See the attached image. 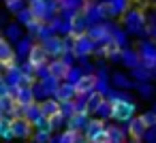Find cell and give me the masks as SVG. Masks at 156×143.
<instances>
[{
    "mask_svg": "<svg viewBox=\"0 0 156 143\" xmlns=\"http://www.w3.org/2000/svg\"><path fill=\"white\" fill-rule=\"evenodd\" d=\"M154 7H156V0H154Z\"/></svg>",
    "mask_w": 156,
    "mask_h": 143,
    "instance_id": "91938a15",
    "label": "cell"
},
{
    "mask_svg": "<svg viewBox=\"0 0 156 143\" xmlns=\"http://www.w3.org/2000/svg\"><path fill=\"white\" fill-rule=\"evenodd\" d=\"M135 111H137V107L133 100H122V103L113 105V120L118 124H128L135 117Z\"/></svg>",
    "mask_w": 156,
    "mask_h": 143,
    "instance_id": "5b68a950",
    "label": "cell"
},
{
    "mask_svg": "<svg viewBox=\"0 0 156 143\" xmlns=\"http://www.w3.org/2000/svg\"><path fill=\"white\" fill-rule=\"evenodd\" d=\"M5 5H7V9H9V13H20V11H24L26 9V0H5Z\"/></svg>",
    "mask_w": 156,
    "mask_h": 143,
    "instance_id": "f35d334b",
    "label": "cell"
},
{
    "mask_svg": "<svg viewBox=\"0 0 156 143\" xmlns=\"http://www.w3.org/2000/svg\"><path fill=\"white\" fill-rule=\"evenodd\" d=\"M90 0H60V7L62 9H71L75 13H81L86 7H88Z\"/></svg>",
    "mask_w": 156,
    "mask_h": 143,
    "instance_id": "f1b7e54d",
    "label": "cell"
},
{
    "mask_svg": "<svg viewBox=\"0 0 156 143\" xmlns=\"http://www.w3.org/2000/svg\"><path fill=\"white\" fill-rule=\"evenodd\" d=\"M83 13H86L90 26L103 24V22H107V17H109V9H107V5H105V2H94V0H90V2H88V7L83 9Z\"/></svg>",
    "mask_w": 156,
    "mask_h": 143,
    "instance_id": "277c9868",
    "label": "cell"
},
{
    "mask_svg": "<svg viewBox=\"0 0 156 143\" xmlns=\"http://www.w3.org/2000/svg\"><path fill=\"white\" fill-rule=\"evenodd\" d=\"M90 113H75L71 120H66V130H73V132H86L88 124H90Z\"/></svg>",
    "mask_w": 156,
    "mask_h": 143,
    "instance_id": "7c38bea8",
    "label": "cell"
},
{
    "mask_svg": "<svg viewBox=\"0 0 156 143\" xmlns=\"http://www.w3.org/2000/svg\"><path fill=\"white\" fill-rule=\"evenodd\" d=\"M5 37H7V41H13V43H20L24 37H22V26L15 22V24H9L7 26V32H5Z\"/></svg>",
    "mask_w": 156,
    "mask_h": 143,
    "instance_id": "f546056e",
    "label": "cell"
},
{
    "mask_svg": "<svg viewBox=\"0 0 156 143\" xmlns=\"http://www.w3.org/2000/svg\"><path fill=\"white\" fill-rule=\"evenodd\" d=\"M105 98H107L105 94H101V92H92V94L88 96V111H90V113H96V109L103 105Z\"/></svg>",
    "mask_w": 156,
    "mask_h": 143,
    "instance_id": "1f68e13d",
    "label": "cell"
},
{
    "mask_svg": "<svg viewBox=\"0 0 156 143\" xmlns=\"http://www.w3.org/2000/svg\"><path fill=\"white\" fill-rule=\"evenodd\" d=\"M122 64L126 66V68H137V66H141V56H139V49H133V47H126V49H122Z\"/></svg>",
    "mask_w": 156,
    "mask_h": 143,
    "instance_id": "5bb4252c",
    "label": "cell"
},
{
    "mask_svg": "<svg viewBox=\"0 0 156 143\" xmlns=\"http://www.w3.org/2000/svg\"><path fill=\"white\" fill-rule=\"evenodd\" d=\"M71 24H73V37H81V34H86V32L90 30V22H88V17H86L83 11L77 13Z\"/></svg>",
    "mask_w": 156,
    "mask_h": 143,
    "instance_id": "e0dca14e",
    "label": "cell"
},
{
    "mask_svg": "<svg viewBox=\"0 0 156 143\" xmlns=\"http://www.w3.org/2000/svg\"><path fill=\"white\" fill-rule=\"evenodd\" d=\"M145 26H147V15L141 9H128V13L124 15V30L128 34L141 37Z\"/></svg>",
    "mask_w": 156,
    "mask_h": 143,
    "instance_id": "7a4b0ae2",
    "label": "cell"
},
{
    "mask_svg": "<svg viewBox=\"0 0 156 143\" xmlns=\"http://www.w3.org/2000/svg\"><path fill=\"white\" fill-rule=\"evenodd\" d=\"M83 77H86V71H83V66L79 64V66H71V73H69L66 81H69V83H75V85H77V83H79V81H81Z\"/></svg>",
    "mask_w": 156,
    "mask_h": 143,
    "instance_id": "e575fe53",
    "label": "cell"
},
{
    "mask_svg": "<svg viewBox=\"0 0 156 143\" xmlns=\"http://www.w3.org/2000/svg\"><path fill=\"white\" fill-rule=\"evenodd\" d=\"M107 9H109V17L126 15L128 13V0H111V2H107Z\"/></svg>",
    "mask_w": 156,
    "mask_h": 143,
    "instance_id": "cb8c5ba5",
    "label": "cell"
},
{
    "mask_svg": "<svg viewBox=\"0 0 156 143\" xmlns=\"http://www.w3.org/2000/svg\"><path fill=\"white\" fill-rule=\"evenodd\" d=\"M34 130H47V132H54V128H51V120H49V117H41V120L34 124Z\"/></svg>",
    "mask_w": 156,
    "mask_h": 143,
    "instance_id": "f6af8a7d",
    "label": "cell"
},
{
    "mask_svg": "<svg viewBox=\"0 0 156 143\" xmlns=\"http://www.w3.org/2000/svg\"><path fill=\"white\" fill-rule=\"evenodd\" d=\"M77 96H79L77 85H75V83H69V81H62L54 98H56V100H60V103H66V100H75Z\"/></svg>",
    "mask_w": 156,
    "mask_h": 143,
    "instance_id": "8fae6325",
    "label": "cell"
},
{
    "mask_svg": "<svg viewBox=\"0 0 156 143\" xmlns=\"http://www.w3.org/2000/svg\"><path fill=\"white\" fill-rule=\"evenodd\" d=\"M49 77H51V68H49V64L37 68V79H39V81H45V79H49Z\"/></svg>",
    "mask_w": 156,
    "mask_h": 143,
    "instance_id": "bcb514c9",
    "label": "cell"
},
{
    "mask_svg": "<svg viewBox=\"0 0 156 143\" xmlns=\"http://www.w3.org/2000/svg\"><path fill=\"white\" fill-rule=\"evenodd\" d=\"M75 137H77V132L64 130V132H60L58 137H51V143H75Z\"/></svg>",
    "mask_w": 156,
    "mask_h": 143,
    "instance_id": "8d00e7d4",
    "label": "cell"
},
{
    "mask_svg": "<svg viewBox=\"0 0 156 143\" xmlns=\"http://www.w3.org/2000/svg\"><path fill=\"white\" fill-rule=\"evenodd\" d=\"M109 90H111V85H109V79H98V83H96V92H101V94H109Z\"/></svg>",
    "mask_w": 156,
    "mask_h": 143,
    "instance_id": "7dc6e473",
    "label": "cell"
},
{
    "mask_svg": "<svg viewBox=\"0 0 156 143\" xmlns=\"http://www.w3.org/2000/svg\"><path fill=\"white\" fill-rule=\"evenodd\" d=\"M113 41H115L122 49H126V45H128V32H126L124 28H115V32H113Z\"/></svg>",
    "mask_w": 156,
    "mask_h": 143,
    "instance_id": "74e56055",
    "label": "cell"
},
{
    "mask_svg": "<svg viewBox=\"0 0 156 143\" xmlns=\"http://www.w3.org/2000/svg\"><path fill=\"white\" fill-rule=\"evenodd\" d=\"M96 51V41L86 32V34H81V37H77V43H75V54H77V58H88V56H92Z\"/></svg>",
    "mask_w": 156,
    "mask_h": 143,
    "instance_id": "52a82bcc",
    "label": "cell"
},
{
    "mask_svg": "<svg viewBox=\"0 0 156 143\" xmlns=\"http://www.w3.org/2000/svg\"><path fill=\"white\" fill-rule=\"evenodd\" d=\"M32 143H51V132H47V130H37Z\"/></svg>",
    "mask_w": 156,
    "mask_h": 143,
    "instance_id": "7bdbcfd3",
    "label": "cell"
},
{
    "mask_svg": "<svg viewBox=\"0 0 156 143\" xmlns=\"http://www.w3.org/2000/svg\"><path fill=\"white\" fill-rule=\"evenodd\" d=\"M41 111H43V117H54V115H60V100L56 98H47L41 103Z\"/></svg>",
    "mask_w": 156,
    "mask_h": 143,
    "instance_id": "7402d4cb",
    "label": "cell"
},
{
    "mask_svg": "<svg viewBox=\"0 0 156 143\" xmlns=\"http://www.w3.org/2000/svg\"><path fill=\"white\" fill-rule=\"evenodd\" d=\"M152 75H154V79H156V68H154V71H152Z\"/></svg>",
    "mask_w": 156,
    "mask_h": 143,
    "instance_id": "6f0895ef",
    "label": "cell"
},
{
    "mask_svg": "<svg viewBox=\"0 0 156 143\" xmlns=\"http://www.w3.org/2000/svg\"><path fill=\"white\" fill-rule=\"evenodd\" d=\"M137 92H139L143 98H150V96L154 94V88H152L150 81H147V83H137Z\"/></svg>",
    "mask_w": 156,
    "mask_h": 143,
    "instance_id": "ee69618b",
    "label": "cell"
},
{
    "mask_svg": "<svg viewBox=\"0 0 156 143\" xmlns=\"http://www.w3.org/2000/svg\"><path fill=\"white\" fill-rule=\"evenodd\" d=\"M51 37H56V30H54V26H51V24H45V26L41 28V32H39V37H37V39H39L41 43H45V41H49Z\"/></svg>",
    "mask_w": 156,
    "mask_h": 143,
    "instance_id": "60d3db41",
    "label": "cell"
},
{
    "mask_svg": "<svg viewBox=\"0 0 156 143\" xmlns=\"http://www.w3.org/2000/svg\"><path fill=\"white\" fill-rule=\"evenodd\" d=\"M130 77L137 81V83H147V81H152L154 79V75H152V68H147V66H137V68H133L130 71Z\"/></svg>",
    "mask_w": 156,
    "mask_h": 143,
    "instance_id": "d4e9b609",
    "label": "cell"
},
{
    "mask_svg": "<svg viewBox=\"0 0 156 143\" xmlns=\"http://www.w3.org/2000/svg\"><path fill=\"white\" fill-rule=\"evenodd\" d=\"M96 77H98V79H109V75H107V68H105V66L96 68Z\"/></svg>",
    "mask_w": 156,
    "mask_h": 143,
    "instance_id": "f5cc1de1",
    "label": "cell"
},
{
    "mask_svg": "<svg viewBox=\"0 0 156 143\" xmlns=\"http://www.w3.org/2000/svg\"><path fill=\"white\" fill-rule=\"evenodd\" d=\"M49 54H47V49L43 47V45H34V49L30 51V56H28V62H32L37 68H41V66H45V64H49Z\"/></svg>",
    "mask_w": 156,
    "mask_h": 143,
    "instance_id": "4fadbf2b",
    "label": "cell"
},
{
    "mask_svg": "<svg viewBox=\"0 0 156 143\" xmlns=\"http://www.w3.org/2000/svg\"><path fill=\"white\" fill-rule=\"evenodd\" d=\"M107 126H105V120H101V117H94V120H90V124H88V128H86V134L88 137H94V134H98L101 130H105Z\"/></svg>",
    "mask_w": 156,
    "mask_h": 143,
    "instance_id": "d6a6232c",
    "label": "cell"
},
{
    "mask_svg": "<svg viewBox=\"0 0 156 143\" xmlns=\"http://www.w3.org/2000/svg\"><path fill=\"white\" fill-rule=\"evenodd\" d=\"M49 68H51V77H56V79H60V81H66V77H69V73H71V66H69L62 58L51 60V62H49Z\"/></svg>",
    "mask_w": 156,
    "mask_h": 143,
    "instance_id": "9a60e30c",
    "label": "cell"
},
{
    "mask_svg": "<svg viewBox=\"0 0 156 143\" xmlns=\"http://www.w3.org/2000/svg\"><path fill=\"white\" fill-rule=\"evenodd\" d=\"M32 39L34 37H24L20 43H17V58H24V60H28V56H30V51L34 49V43H32Z\"/></svg>",
    "mask_w": 156,
    "mask_h": 143,
    "instance_id": "484cf974",
    "label": "cell"
},
{
    "mask_svg": "<svg viewBox=\"0 0 156 143\" xmlns=\"http://www.w3.org/2000/svg\"><path fill=\"white\" fill-rule=\"evenodd\" d=\"M126 130H128V134L135 139V141H141V139H145V132H147V124L143 122V117L139 115V117H133L130 122H128V126H126Z\"/></svg>",
    "mask_w": 156,
    "mask_h": 143,
    "instance_id": "30bf717a",
    "label": "cell"
},
{
    "mask_svg": "<svg viewBox=\"0 0 156 143\" xmlns=\"http://www.w3.org/2000/svg\"><path fill=\"white\" fill-rule=\"evenodd\" d=\"M5 81H7L11 88H13V85H24V83H26V75L22 73L20 66H15V68H11V71L5 73Z\"/></svg>",
    "mask_w": 156,
    "mask_h": 143,
    "instance_id": "44dd1931",
    "label": "cell"
},
{
    "mask_svg": "<svg viewBox=\"0 0 156 143\" xmlns=\"http://www.w3.org/2000/svg\"><path fill=\"white\" fill-rule=\"evenodd\" d=\"M147 24H150V26H154V28H156V11H152V13H150V15H147Z\"/></svg>",
    "mask_w": 156,
    "mask_h": 143,
    "instance_id": "db71d44e",
    "label": "cell"
},
{
    "mask_svg": "<svg viewBox=\"0 0 156 143\" xmlns=\"http://www.w3.org/2000/svg\"><path fill=\"white\" fill-rule=\"evenodd\" d=\"M126 134H128L126 128L109 126V143H126Z\"/></svg>",
    "mask_w": 156,
    "mask_h": 143,
    "instance_id": "83f0119b",
    "label": "cell"
},
{
    "mask_svg": "<svg viewBox=\"0 0 156 143\" xmlns=\"http://www.w3.org/2000/svg\"><path fill=\"white\" fill-rule=\"evenodd\" d=\"M15 58H17V51H15L7 41H0V62H2V66L15 62Z\"/></svg>",
    "mask_w": 156,
    "mask_h": 143,
    "instance_id": "603a6c76",
    "label": "cell"
},
{
    "mask_svg": "<svg viewBox=\"0 0 156 143\" xmlns=\"http://www.w3.org/2000/svg\"><path fill=\"white\" fill-rule=\"evenodd\" d=\"M137 49H139V56H141V64L154 71V68H156V43H154L152 39H150V41L145 39V41L139 43Z\"/></svg>",
    "mask_w": 156,
    "mask_h": 143,
    "instance_id": "8992f818",
    "label": "cell"
},
{
    "mask_svg": "<svg viewBox=\"0 0 156 143\" xmlns=\"http://www.w3.org/2000/svg\"><path fill=\"white\" fill-rule=\"evenodd\" d=\"M32 19H37V17H34V13H32V9H30V7H26L24 11H20V13H17V22H20L22 26H28Z\"/></svg>",
    "mask_w": 156,
    "mask_h": 143,
    "instance_id": "ab89813d",
    "label": "cell"
},
{
    "mask_svg": "<svg viewBox=\"0 0 156 143\" xmlns=\"http://www.w3.org/2000/svg\"><path fill=\"white\" fill-rule=\"evenodd\" d=\"M62 60H64L69 66H75V60H79V58H77V54H75V51H64Z\"/></svg>",
    "mask_w": 156,
    "mask_h": 143,
    "instance_id": "f907efd6",
    "label": "cell"
},
{
    "mask_svg": "<svg viewBox=\"0 0 156 143\" xmlns=\"http://www.w3.org/2000/svg\"><path fill=\"white\" fill-rule=\"evenodd\" d=\"M62 124H66V120H64L62 115H54V117H51V128H54V130H56V128H60Z\"/></svg>",
    "mask_w": 156,
    "mask_h": 143,
    "instance_id": "816d5d0a",
    "label": "cell"
},
{
    "mask_svg": "<svg viewBox=\"0 0 156 143\" xmlns=\"http://www.w3.org/2000/svg\"><path fill=\"white\" fill-rule=\"evenodd\" d=\"M0 137H2L5 141L15 139V134H13V120L11 117H0Z\"/></svg>",
    "mask_w": 156,
    "mask_h": 143,
    "instance_id": "4316f807",
    "label": "cell"
},
{
    "mask_svg": "<svg viewBox=\"0 0 156 143\" xmlns=\"http://www.w3.org/2000/svg\"><path fill=\"white\" fill-rule=\"evenodd\" d=\"M141 117H143V122L147 124V128H154V126H156V113H154V111H145Z\"/></svg>",
    "mask_w": 156,
    "mask_h": 143,
    "instance_id": "c3c4849f",
    "label": "cell"
},
{
    "mask_svg": "<svg viewBox=\"0 0 156 143\" xmlns=\"http://www.w3.org/2000/svg\"><path fill=\"white\" fill-rule=\"evenodd\" d=\"M152 111H154V113H156V105H154V107H152Z\"/></svg>",
    "mask_w": 156,
    "mask_h": 143,
    "instance_id": "680465c9",
    "label": "cell"
},
{
    "mask_svg": "<svg viewBox=\"0 0 156 143\" xmlns=\"http://www.w3.org/2000/svg\"><path fill=\"white\" fill-rule=\"evenodd\" d=\"M28 2H30V5H34V2H43V0H28Z\"/></svg>",
    "mask_w": 156,
    "mask_h": 143,
    "instance_id": "11a10c76",
    "label": "cell"
},
{
    "mask_svg": "<svg viewBox=\"0 0 156 143\" xmlns=\"http://www.w3.org/2000/svg\"><path fill=\"white\" fill-rule=\"evenodd\" d=\"M115 24H111V22H103V24H96V26H90V30H88V34L96 41V43H101V45H107V43H111L113 41V32H115Z\"/></svg>",
    "mask_w": 156,
    "mask_h": 143,
    "instance_id": "3957f363",
    "label": "cell"
},
{
    "mask_svg": "<svg viewBox=\"0 0 156 143\" xmlns=\"http://www.w3.org/2000/svg\"><path fill=\"white\" fill-rule=\"evenodd\" d=\"M96 117H101V120H109V117H113V103H109V100L105 98L103 105L96 109Z\"/></svg>",
    "mask_w": 156,
    "mask_h": 143,
    "instance_id": "836d02e7",
    "label": "cell"
},
{
    "mask_svg": "<svg viewBox=\"0 0 156 143\" xmlns=\"http://www.w3.org/2000/svg\"><path fill=\"white\" fill-rule=\"evenodd\" d=\"M152 41H154V43H156V30H154V37H152Z\"/></svg>",
    "mask_w": 156,
    "mask_h": 143,
    "instance_id": "9f6ffc18",
    "label": "cell"
},
{
    "mask_svg": "<svg viewBox=\"0 0 156 143\" xmlns=\"http://www.w3.org/2000/svg\"><path fill=\"white\" fill-rule=\"evenodd\" d=\"M111 83H113L115 88H120V90H130V88H137V81H135V79H130L128 75L120 73V71L111 75Z\"/></svg>",
    "mask_w": 156,
    "mask_h": 143,
    "instance_id": "d6986e66",
    "label": "cell"
},
{
    "mask_svg": "<svg viewBox=\"0 0 156 143\" xmlns=\"http://www.w3.org/2000/svg\"><path fill=\"white\" fill-rule=\"evenodd\" d=\"M34 124L32 122H28L26 117H15L13 120V134H15V139H30V134H32V128Z\"/></svg>",
    "mask_w": 156,
    "mask_h": 143,
    "instance_id": "9c48e42d",
    "label": "cell"
},
{
    "mask_svg": "<svg viewBox=\"0 0 156 143\" xmlns=\"http://www.w3.org/2000/svg\"><path fill=\"white\" fill-rule=\"evenodd\" d=\"M96 83H98L96 73H94V75H86V77L77 83V92H79V94H92V92H96Z\"/></svg>",
    "mask_w": 156,
    "mask_h": 143,
    "instance_id": "ffe728a7",
    "label": "cell"
},
{
    "mask_svg": "<svg viewBox=\"0 0 156 143\" xmlns=\"http://www.w3.org/2000/svg\"><path fill=\"white\" fill-rule=\"evenodd\" d=\"M107 100H109V103H113V105H118V103H122V100H130V96H128V92H126V90L111 88V90H109V94H107Z\"/></svg>",
    "mask_w": 156,
    "mask_h": 143,
    "instance_id": "4dcf8cb0",
    "label": "cell"
},
{
    "mask_svg": "<svg viewBox=\"0 0 156 143\" xmlns=\"http://www.w3.org/2000/svg\"><path fill=\"white\" fill-rule=\"evenodd\" d=\"M43 26H45V22H41V19H32V22L26 26V30H28L30 37H39V32H41Z\"/></svg>",
    "mask_w": 156,
    "mask_h": 143,
    "instance_id": "b9f144b4",
    "label": "cell"
},
{
    "mask_svg": "<svg viewBox=\"0 0 156 143\" xmlns=\"http://www.w3.org/2000/svg\"><path fill=\"white\" fill-rule=\"evenodd\" d=\"M15 100L22 105V107H26V105H32V103H37V96H34V88L32 85H20V90H17V96H15Z\"/></svg>",
    "mask_w": 156,
    "mask_h": 143,
    "instance_id": "2e32d148",
    "label": "cell"
},
{
    "mask_svg": "<svg viewBox=\"0 0 156 143\" xmlns=\"http://www.w3.org/2000/svg\"><path fill=\"white\" fill-rule=\"evenodd\" d=\"M75 43H77V37H73V34L64 37V47H66V51H75Z\"/></svg>",
    "mask_w": 156,
    "mask_h": 143,
    "instance_id": "681fc988",
    "label": "cell"
},
{
    "mask_svg": "<svg viewBox=\"0 0 156 143\" xmlns=\"http://www.w3.org/2000/svg\"><path fill=\"white\" fill-rule=\"evenodd\" d=\"M77 113V107H75V100H66V103H60V115L64 120H71L73 115Z\"/></svg>",
    "mask_w": 156,
    "mask_h": 143,
    "instance_id": "d590c367",
    "label": "cell"
},
{
    "mask_svg": "<svg viewBox=\"0 0 156 143\" xmlns=\"http://www.w3.org/2000/svg\"><path fill=\"white\" fill-rule=\"evenodd\" d=\"M22 117H26L28 122L37 124L41 117H43V111H41V103H32V105H26L22 107Z\"/></svg>",
    "mask_w": 156,
    "mask_h": 143,
    "instance_id": "ac0fdd59",
    "label": "cell"
},
{
    "mask_svg": "<svg viewBox=\"0 0 156 143\" xmlns=\"http://www.w3.org/2000/svg\"><path fill=\"white\" fill-rule=\"evenodd\" d=\"M30 9H32V13H34L37 19H41L45 24H51L60 15V9L62 7H60V0H43V2L30 5Z\"/></svg>",
    "mask_w": 156,
    "mask_h": 143,
    "instance_id": "6da1fadb",
    "label": "cell"
},
{
    "mask_svg": "<svg viewBox=\"0 0 156 143\" xmlns=\"http://www.w3.org/2000/svg\"><path fill=\"white\" fill-rule=\"evenodd\" d=\"M45 49H47V54L54 58V60H58V58H62L64 56V51H66V47H64V37H51L49 41H45V43H41Z\"/></svg>",
    "mask_w": 156,
    "mask_h": 143,
    "instance_id": "ba28073f",
    "label": "cell"
}]
</instances>
